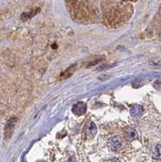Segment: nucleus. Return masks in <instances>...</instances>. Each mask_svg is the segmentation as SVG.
<instances>
[{"label": "nucleus", "instance_id": "6", "mask_svg": "<svg viewBox=\"0 0 161 162\" xmlns=\"http://www.w3.org/2000/svg\"><path fill=\"white\" fill-rule=\"evenodd\" d=\"M143 112V108L140 105H135L130 109V114L134 118H138L142 115Z\"/></svg>", "mask_w": 161, "mask_h": 162}, {"label": "nucleus", "instance_id": "4", "mask_svg": "<svg viewBox=\"0 0 161 162\" xmlns=\"http://www.w3.org/2000/svg\"><path fill=\"white\" fill-rule=\"evenodd\" d=\"M108 146H109V149H111L112 151H117L121 149V146H122V142H121V139H119L118 137L113 136L112 138L109 139V142H108Z\"/></svg>", "mask_w": 161, "mask_h": 162}, {"label": "nucleus", "instance_id": "9", "mask_svg": "<svg viewBox=\"0 0 161 162\" xmlns=\"http://www.w3.org/2000/svg\"><path fill=\"white\" fill-rule=\"evenodd\" d=\"M155 88L161 89V80H157L156 82L155 83Z\"/></svg>", "mask_w": 161, "mask_h": 162}, {"label": "nucleus", "instance_id": "3", "mask_svg": "<svg viewBox=\"0 0 161 162\" xmlns=\"http://www.w3.org/2000/svg\"><path fill=\"white\" fill-rule=\"evenodd\" d=\"M96 126L95 125V123L91 122L88 124H87V126L85 127V129H84V133H85V135L89 138V139H91L93 138L94 136L96 134Z\"/></svg>", "mask_w": 161, "mask_h": 162}, {"label": "nucleus", "instance_id": "7", "mask_svg": "<svg viewBox=\"0 0 161 162\" xmlns=\"http://www.w3.org/2000/svg\"><path fill=\"white\" fill-rule=\"evenodd\" d=\"M39 12H40V8H37L35 10H32L29 12H23L21 15V16H20V19H21L22 20H23V21H25V20H29V19L33 18V16H35V15H37Z\"/></svg>", "mask_w": 161, "mask_h": 162}, {"label": "nucleus", "instance_id": "1", "mask_svg": "<svg viewBox=\"0 0 161 162\" xmlns=\"http://www.w3.org/2000/svg\"><path fill=\"white\" fill-rule=\"evenodd\" d=\"M16 122H17V118H12L9 119L7 123L5 128H4V136L5 139H10L11 136L13 134L14 128L16 127Z\"/></svg>", "mask_w": 161, "mask_h": 162}, {"label": "nucleus", "instance_id": "2", "mask_svg": "<svg viewBox=\"0 0 161 162\" xmlns=\"http://www.w3.org/2000/svg\"><path fill=\"white\" fill-rule=\"evenodd\" d=\"M86 111H87V106L85 103L82 102L76 103L72 108V112L77 116L84 115Z\"/></svg>", "mask_w": 161, "mask_h": 162}, {"label": "nucleus", "instance_id": "5", "mask_svg": "<svg viewBox=\"0 0 161 162\" xmlns=\"http://www.w3.org/2000/svg\"><path fill=\"white\" fill-rule=\"evenodd\" d=\"M124 134L126 139H128V140H134V139H137L138 136V132L136 131V130L130 127H125Z\"/></svg>", "mask_w": 161, "mask_h": 162}, {"label": "nucleus", "instance_id": "8", "mask_svg": "<svg viewBox=\"0 0 161 162\" xmlns=\"http://www.w3.org/2000/svg\"><path fill=\"white\" fill-rule=\"evenodd\" d=\"M74 68H75V65L70 66V68H68L66 71H64V72L61 75V76H63V78L64 79L67 78V77H69V76H70L72 74H73V71H74L75 70Z\"/></svg>", "mask_w": 161, "mask_h": 162}]
</instances>
